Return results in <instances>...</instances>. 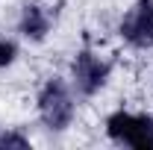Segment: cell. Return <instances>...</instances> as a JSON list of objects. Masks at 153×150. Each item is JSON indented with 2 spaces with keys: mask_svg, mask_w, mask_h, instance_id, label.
Returning <instances> with one entry per match:
<instances>
[{
  "mask_svg": "<svg viewBox=\"0 0 153 150\" xmlns=\"http://www.w3.org/2000/svg\"><path fill=\"white\" fill-rule=\"evenodd\" d=\"M109 138L135 150H153V118L150 115H133V112H115L106 121Z\"/></svg>",
  "mask_w": 153,
  "mask_h": 150,
  "instance_id": "cell-1",
  "label": "cell"
},
{
  "mask_svg": "<svg viewBox=\"0 0 153 150\" xmlns=\"http://www.w3.org/2000/svg\"><path fill=\"white\" fill-rule=\"evenodd\" d=\"M38 115L50 130H65L74 118V97L62 79H50L38 94Z\"/></svg>",
  "mask_w": 153,
  "mask_h": 150,
  "instance_id": "cell-2",
  "label": "cell"
},
{
  "mask_svg": "<svg viewBox=\"0 0 153 150\" xmlns=\"http://www.w3.org/2000/svg\"><path fill=\"white\" fill-rule=\"evenodd\" d=\"M121 36L138 50L153 47V0H138L121 21Z\"/></svg>",
  "mask_w": 153,
  "mask_h": 150,
  "instance_id": "cell-3",
  "label": "cell"
},
{
  "mask_svg": "<svg viewBox=\"0 0 153 150\" xmlns=\"http://www.w3.org/2000/svg\"><path fill=\"white\" fill-rule=\"evenodd\" d=\"M74 85L79 94H94L103 88V82H106V76H109V65L103 62V59H97L91 50H79L74 59Z\"/></svg>",
  "mask_w": 153,
  "mask_h": 150,
  "instance_id": "cell-4",
  "label": "cell"
},
{
  "mask_svg": "<svg viewBox=\"0 0 153 150\" xmlns=\"http://www.w3.org/2000/svg\"><path fill=\"white\" fill-rule=\"evenodd\" d=\"M47 30H50L47 12H44L38 3H27L24 12H21V33L27 38H33V41H41V38L47 36Z\"/></svg>",
  "mask_w": 153,
  "mask_h": 150,
  "instance_id": "cell-5",
  "label": "cell"
},
{
  "mask_svg": "<svg viewBox=\"0 0 153 150\" xmlns=\"http://www.w3.org/2000/svg\"><path fill=\"white\" fill-rule=\"evenodd\" d=\"M15 56H18V47L12 44V41H0V68H6V65H12L15 62Z\"/></svg>",
  "mask_w": 153,
  "mask_h": 150,
  "instance_id": "cell-6",
  "label": "cell"
},
{
  "mask_svg": "<svg viewBox=\"0 0 153 150\" xmlns=\"http://www.w3.org/2000/svg\"><path fill=\"white\" fill-rule=\"evenodd\" d=\"M0 147H30V141H27L24 135L6 132V135H0Z\"/></svg>",
  "mask_w": 153,
  "mask_h": 150,
  "instance_id": "cell-7",
  "label": "cell"
}]
</instances>
